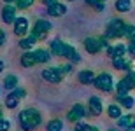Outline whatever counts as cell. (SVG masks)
<instances>
[{
	"instance_id": "cell-39",
	"label": "cell",
	"mask_w": 135,
	"mask_h": 131,
	"mask_svg": "<svg viewBox=\"0 0 135 131\" xmlns=\"http://www.w3.org/2000/svg\"><path fill=\"white\" fill-rule=\"evenodd\" d=\"M42 2H44V4H46V5H51V4H55L56 0H42Z\"/></svg>"
},
{
	"instance_id": "cell-14",
	"label": "cell",
	"mask_w": 135,
	"mask_h": 131,
	"mask_svg": "<svg viewBox=\"0 0 135 131\" xmlns=\"http://www.w3.org/2000/svg\"><path fill=\"white\" fill-rule=\"evenodd\" d=\"M95 72H91V70H81L79 74H77V79H79L81 84H93V81H95Z\"/></svg>"
},
{
	"instance_id": "cell-41",
	"label": "cell",
	"mask_w": 135,
	"mask_h": 131,
	"mask_svg": "<svg viewBox=\"0 0 135 131\" xmlns=\"http://www.w3.org/2000/svg\"><path fill=\"white\" fill-rule=\"evenodd\" d=\"M130 42H132V44H135V33H133V35L130 37Z\"/></svg>"
},
{
	"instance_id": "cell-43",
	"label": "cell",
	"mask_w": 135,
	"mask_h": 131,
	"mask_svg": "<svg viewBox=\"0 0 135 131\" xmlns=\"http://www.w3.org/2000/svg\"><path fill=\"white\" fill-rule=\"evenodd\" d=\"M4 116V108H2V105H0V117Z\"/></svg>"
},
{
	"instance_id": "cell-30",
	"label": "cell",
	"mask_w": 135,
	"mask_h": 131,
	"mask_svg": "<svg viewBox=\"0 0 135 131\" xmlns=\"http://www.w3.org/2000/svg\"><path fill=\"white\" fill-rule=\"evenodd\" d=\"M133 33H135V26H133V25H126V23H125V28H123V35L130 39Z\"/></svg>"
},
{
	"instance_id": "cell-47",
	"label": "cell",
	"mask_w": 135,
	"mask_h": 131,
	"mask_svg": "<svg viewBox=\"0 0 135 131\" xmlns=\"http://www.w3.org/2000/svg\"><path fill=\"white\" fill-rule=\"evenodd\" d=\"M74 131H77V129H74Z\"/></svg>"
},
{
	"instance_id": "cell-25",
	"label": "cell",
	"mask_w": 135,
	"mask_h": 131,
	"mask_svg": "<svg viewBox=\"0 0 135 131\" xmlns=\"http://www.w3.org/2000/svg\"><path fill=\"white\" fill-rule=\"evenodd\" d=\"M20 105V98L14 95V91L11 93V95H7V98H5V107L7 108H16V107Z\"/></svg>"
},
{
	"instance_id": "cell-6",
	"label": "cell",
	"mask_w": 135,
	"mask_h": 131,
	"mask_svg": "<svg viewBox=\"0 0 135 131\" xmlns=\"http://www.w3.org/2000/svg\"><path fill=\"white\" fill-rule=\"evenodd\" d=\"M86 116H88V110L84 108V105L75 103V105L69 110V114H67V119H69L70 122H77V121H83Z\"/></svg>"
},
{
	"instance_id": "cell-33",
	"label": "cell",
	"mask_w": 135,
	"mask_h": 131,
	"mask_svg": "<svg viewBox=\"0 0 135 131\" xmlns=\"http://www.w3.org/2000/svg\"><path fill=\"white\" fill-rule=\"evenodd\" d=\"M60 72L61 74H70V72H72V65H61Z\"/></svg>"
},
{
	"instance_id": "cell-10",
	"label": "cell",
	"mask_w": 135,
	"mask_h": 131,
	"mask_svg": "<svg viewBox=\"0 0 135 131\" xmlns=\"http://www.w3.org/2000/svg\"><path fill=\"white\" fill-rule=\"evenodd\" d=\"M84 49L90 53V54H98L102 51V40L98 37H88L84 40Z\"/></svg>"
},
{
	"instance_id": "cell-45",
	"label": "cell",
	"mask_w": 135,
	"mask_h": 131,
	"mask_svg": "<svg viewBox=\"0 0 135 131\" xmlns=\"http://www.w3.org/2000/svg\"><path fill=\"white\" fill-rule=\"evenodd\" d=\"M125 131H135V129H132V128H128V129H125Z\"/></svg>"
},
{
	"instance_id": "cell-42",
	"label": "cell",
	"mask_w": 135,
	"mask_h": 131,
	"mask_svg": "<svg viewBox=\"0 0 135 131\" xmlns=\"http://www.w3.org/2000/svg\"><path fill=\"white\" fill-rule=\"evenodd\" d=\"M5 4H12V2H16V0H4Z\"/></svg>"
},
{
	"instance_id": "cell-32",
	"label": "cell",
	"mask_w": 135,
	"mask_h": 131,
	"mask_svg": "<svg viewBox=\"0 0 135 131\" xmlns=\"http://www.w3.org/2000/svg\"><path fill=\"white\" fill-rule=\"evenodd\" d=\"M12 91H14V95L18 96L20 100H21V98H25V96H26V91L23 89V87H18V86H16V87H14V89H12Z\"/></svg>"
},
{
	"instance_id": "cell-9",
	"label": "cell",
	"mask_w": 135,
	"mask_h": 131,
	"mask_svg": "<svg viewBox=\"0 0 135 131\" xmlns=\"http://www.w3.org/2000/svg\"><path fill=\"white\" fill-rule=\"evenodd\" d=\"M16 11H18V7H16V5H12V4H5V7L2 9V21H4L5 25H11V23H14V19L18 18Z\"/></svg>"
},
{
	"instance_id": "cell-4",
	"label": "cell",
	"mask_w": 135,
	"mask_h": 131,
	"mask_svg": "<svg viewBox=\"0 0 135 131\" xmlns=\"http://www.w3.org/2000/svg\"><path fill=\"white\" fill-rule=\"evenodd\" d=\"M93 86H95L97 89L104 91V93H110V91L114 89V81H112L110 74H107V72H102V74H98V75L95 77Z\"/></svg>"
},
{
	"instance_id": "cell-5",
	"label": "cell",
	"mask_w": 135,
	"mask_h": 131,
	"mask_svg": "<svg viewBox=\"0 0 135 131\" xmlns=\"http://www.w3.org/2000/svg\"><path fill=\"white\" fill-rule=\"evenodd\" d=\"M58 56L69 60L70 63H79V61H81V54L74 49V45L65 44V42H63V45H61V51H60V54H58Z\"/></svg>"
},
{
	"instance_id": "cell-16",
	"label": "cell",
	"mask_w": 135,
	"mask_h": 131,
	"mask_svg": "<svg viewBox=\"0 0 135 131\" xmlns=\"http://www.w3.org/2000/svg\"><path fill=\"white\" fill-rule=\"evenodd\" d=\"M32 53H33V58H35L37 63H47L51 60V56H53L51 51H46V49H35Z\"/></svg>"
},
{
	"instance_id": "cell-28",
	"label": "cell",
	"mask_w": 135,
	"mask_h": 131,
	"mask_svg": "<svg viewBox=\"0 0 135 131\" xmlns=\"http://www.w3.org/2000/svg\"><path fill=\"white\" fill-rule=\"evenodd\" d=\"M33 2L35 0H16V7L18 9H21V11H25V9H28V7H32L33 5Z\"/></svg>"
},
{
	"instance_id": "cell-29",
	"label": "cell",
	"mask_w": 135,
	"mask_h": 131,
	"mask_svg": "<svg viewBox=\"0 0 135 131\" xmlns=\"http://www.w3.org/2000/svg\"><path fill=\"white\" fill-rule=\"evenodd\" d=\"M123 79H125V81L128 82V86H130L132 89H133V87H135V72L132 70V68H130V70H128V72H126V75L123 77Z\"/></svg>"
},
{
	"instance_id": "cell-26",
	"label": "cell",
	"mask_w": 135,
	"mask_h": 131,
	"mask_svg": "<svg viewBox=\"0 0 135 131\" xmlns=\"http://www.w3.org/2000/svg\"><path fill=\"white\" fill-rule=\"evenodd\" d=\"M18 86V77L16 75H5V79H4V87L5 89H14V87Z\"/></svg>"
},
{
	"instance_id": "cell-8",
	"label": "cell",
	"mask_w": 135,
	"mask_h": 131,
	"mask_svg": "<svg viewBox=\"0 0 135 131\" xmlns=\"http://www.w3.org/2000/svg\"><path fill=\"white\" fill-rule=\"evenodd\" d=\"M104 110V103L98 96H90V100H88V114L93 117H98Z\"/></svg>"
},
{
	"instance_id": "cell-21",
	"label": "cell",
	"mask_w": 135,
	"mask_h": 131,
	"mask_svg": "<svg viewBox=\"0 0 135 131\" xmlns=\"http://www.w3.org/2000/svg\"><path fill=\"white\" fill-rule=\"evenodd\" d=\"M132 5H133L132 0H116L114 7L118 12H128V11H132Z\"/></svg>"
},
{
	"instance_id": "cell-18",
	"label": "cell",
	"mask_w": 135,
	"mask_h": 131,
	"mask_svg": "<svg viewBox=\"0 0 135 131\" xmlns=\"http://www.w3.org/2000/svg\"><path fill=\"white\" fill-rule=\"evenodd\" d=\"M114 89H116V98H119V96H125V95H128L132 91V87L128 86V82L125 81V79H121L118 84L114 86Z\"/></svg>"
},
{
	"instance_id": "cell-17",
	"label": "cell",
	"mask_w": 135,
	"mask_h": 131,
	"mask_svg": "<svg viewBox=\"0 0 135 131\" xmlns=\"http://www.w3.org/2000/svg\"><path fill=\"white\" fill-rule=\"evenodd\" d=\"M107 53H109L110 58H114V56H125L126 54V45L119 44V42H118V44H112L109 49H107Z\"/></svg>"
},
{
	"instance_id": "cell-46",
	"label": "cell",
	"mask_w": 135,
	"mask_h": 131,
	"mask_svg": "<svg viewBox=\"0 0 135 131\" xmlns=\"http://www.w3.org/2000/svg\"><path fill=\"white\" fill-rule=\"evenodd\" d=\"M67 2H74V0H67Z\"/></svg>"
},
{
	"instance_id": "cell-12",
	"label": "cell",
	"mask_w": 135,
	"mask_h": 131,
	"mask_svg": "<svg viewBox=\"0 0 135 131\" xmlns=\"http://www.w3.org/2000/svg\"><path fill=\"white\" fill-rule=\"evenodd\" d=\"M65 12H67V5L61 4V2H58V0H56L55 4L47 5V14L53 16V18H56V16H63Z\"/></svg>"
},
{
	"instance_id": "cell-37",
	"label": "cell",
	"mask_w": 135,
	"mask_h": 131,
	"mask_svg": "<svg viewBox=\"0 0 135 131\" xmlns=\"http://www.w3.org/2000/svg\"><path fill=\"white\" fill-rule=\"evenodd\" d=\"M83 131H100V129H98L97 126H90V124H86V126H84V129H83Z\"/></svg>"
},
{
	"instance_id": "cell-27",
	"label": "cell",
	"mask_w": 135,
	"mask_h": 131,
	"mask_svg": "<svg viewBox=\"0 0 135 131\" xmlns=\"http://www.w3.org/2000/svg\"><path fill=\"white\" fill-rule=\"evenodd\" d=\"M61 45H63V42H61L60 39H56V40H53V42H51V45H49L51 54L58 56V54H60V51H61Z\"/></svg>"
},
{
	"instance_id": "cell-38",
	"label": "cell",
	"mask_w": 135,
	"mask_h": 131,
	"mask_svg": "<svg viewBox=\"0 0 135 131\" xmlns=\"http://www.w3.org/2000/svg\"><path fill=\"white\" fill-rule=\"evenodd\" d=\"M98 2H100V0H86V4H88V5H91V7H95V5L98 4Z\"/></svg>"
},
{
	"instance_id": "cell-35",
	"label": "cell",
	"mask_w": 135,
	"mask_h": 131,
	"mask_svg": "<svg viewBox=\"0 0 135 131\" xmlns=\"http://www.w3.org/2000/svg\"><path fill=\"white\" fill-rule=\"evenodd\" d=\"M93 9H95V11H98V12H102V11L105 9V4H104V0H100V2H98V4H97L95 7H93Z\"/></svg>"
},
{
	"instance_id": "cell-31",
	"label": "cell",
	"mask_w": 135,
	"mask_h": 131,
	"mask_svg": "<svg viewBox=\"0 0 135 131\" xmlns=\"http://www.w3.org/2000/svg\"><path fill=\"white\" fill-rule=\"evenodd\" d=\"M11 129V121L5 117H0V131H9Z\"/></svg>"
},
{
	"instance_id": "cell-44",
	"label": "cell",
	"mask_w": 135,
	"mask_h": 131,
	"mask_svg": "<svg viewBox=\"0 0 135 131\" xmlns=\"http://www.w3.org/2000/svg\"><path fill=\"white\" fill-rule=\"evenodd\" d=\"M109 131H119V129H118V128H110Z\"/></svg>"
},
{
	"instance_id": "cell-22",
	"label": "cell",
	"mask_w": 135,
	"mask_h": 131,
	"mask_svg": "<svg viewBox=\"0 0 135 131\" xmlns=\"http://www.w3.org/2000/svg\"><path fill=\"white\" fill-rule=\"evenodd\" d=\"M21 65L25 66V68H30V66H33L35 63H37V61H35V58H33V53H32V51H26L25 54L21 56Z\"/></svg>"
},
{
	"instance_id": "cell-13",
	"label": "cell",
	"mask_w": 135,
	"mask_h": 131,
	"mask_svg": "<svg viewBox=\"0 0 135 131\" xmlns=\"http://www.w3.org/2000/svg\"><path fill=\"white\" fill-rule=\"evenodd\" d=\"M112 66H114L116 70H130L132 68V63L130 60H126L125 56H114L112 58Z\"/></svg>"
},
{
	"instance_id": "cell-24",
	"label": "cell",
	"mask_w": 135,
	"mask_h": 131,
	"mask_svg": "<svg viewBox=\"0 0 135 131\" xmlns=\"http://www.w3.org/2000/svg\"><path fill=\"white\" fill-rule=\"evenodd\" d=\"M63 129V121L61 119H51L46 124V131H61Z\"/></svg>"
},
{
	"instance_id": "cell-1",
	"label": "cell",
	"mask_w": 135,
	"mask_h": 131,
	"mask_svg": "<svg viewBox=\"0 0 135 131\" xmlns=\"http://www.w3.org/2000/svg\"><path fill=\"white\" fill-rule=\"evenodd\" d=\"M18 121H20V126L23 131H33L35 128H39L42 124V116L35 108H26V110L20 112Z\"/></svg>"
},
{
	"instance_id": "cell-11",
	"label": "cell",
	"mask_w": 135,
	"mask_h": 131,
	"mask_svg": "<svg viewBox=\"0 0 135 131\" xmlns=\"http://www.w3.org/2000/svg\"><path fill=\"white\" fill-rule=\"evenodd\" d=\"M12 25H14V33L18 37H23V35L28 33V19H26V18H23V16L16 18Z\"/></svg>"
},
{
	"instance_id": "cell-48",
	"label": "cell",
	"mask_w": 135,
	"mask_h": 131,
	"mask_svg": "<svg viewBox=\"0 0 135 131\" xmlns=\"http://www.w3.org/2000/svg\"><path fill=\"white\" fill-rule=\"evenodd\" d=\"M104 2H105V0H104Z\"/></svg>"
},
{
	"instance_id": "cell-20",
	"label": "cell",
	"mask_w": 135,
	"mask_h": 131,
	"mask_svg": "<svg viewBox=\"0 0 135 131\" xmlns=\"http://www.w3.org/2000/svg\"><path fill=\"white\" fill-rule=\"evenodd\" d=\"M116 101L119 103L123 108H133V105H135V98L133 96H130V95H125V96H119V98H116Z\"/></svg>"
},
{
	"instance_id": "cell-2",
	"label": "cell",
	"mask_w": 135,
	"mask_h": 131,
	"mask_svg": "<svg viewBox=\"0 0 135 131\" xmlns=\"http://www.w3.org/2000/svg\"><path fill=\"white\" fill-rule=\"evenodd\" d=\"M123 28H125V23H123V19L116 18V19H112V21L109 23V25H107L104 37H107L109 40H114V39L125 37V35H123Z\"/></svg>"
},
{
	"instance_id": "cell-15",
	"label": "cell",
	"mask_w": 135,
	"mask_h": 131,
	"mask_svg": "<svg viewBox=\"0 0 135 131\" xmlns=\"http://www.w3.org/2000/svg\"><path fill=\"white\" fill-rule=\"evenodd\" d=\"M118 126L123 128V129H128V128H132V129H135V116H121L119 119H118Z\"/></svg>"
},
{
	"instance_id": "cell-3",
	"label": "cell",
	"mask_w": 135,
	"mask_h": 131,
	"mask_svg": "<svg viewBox=\"0 0 135 131\" xmlns=\"http://www.w3.org/2000/svg\"><path fill=\"white\" fill-rule=\"evenodd\" d=\"M53 28V25H51L47 19H37L33 23V28H32V37H35L37 40H44L46 37H47V33H49V30Z\"/></svg>"
},
{
	"instance_id": "cell-36",
	"label": "cell",
	"mask_w": 135,
	"mask_h": 131,
	"mask_svg": "<svg viewBox=\"0 0 135 131\" xmlns=\"http://www.w3.org/2000/svg\"><path fill=\"white\" fill-rule=\"evenodd\" d=\"M5 40H7V37H5V32L0 30V45H4V44H5Z\"/></svg>"
},
{
	"instance_id": "cell-40",
	"label": "cell",
	"mask_w": 135,
	"mask_h": 131,
	"mask_svg": "<svg viewBox=\"0 0 135 131\" xmlns=\"http://www.w3.org/2000/svg\"><path fill=\"white\" fill-rule=\"evenodd\" d=\"M4 68H5V65H4V61L0 60V72H4Z\"/></svg>"
},
{
	"instance_id": "cell-7",
	"label": "cell",
	"mask_w": 135,
	"mask_h": 131,
	"mask_svg": "<svg viewBox=\"0 0 135 131\" xmlns=\"http://www.w3.org/2000/svg\"><path fill=\"white\" fill-rule=\"evenodd\" d=\"M40 75H42V79H44V81L51 82V84H58V82L61 81V77H63V74L60 72V68L49 66V68H44V70L40 72Z\"/></svg>"
},
{
	"instance_id": "cell-34",
	"label": "cell",
	"mask_w": 135,
	"mask_h": 131,
	"mask_svg": "<svg viewBox=\"0 0 135 131\" xmlns=\"http://www.w3.org/2000/svg\"><path fill=\"white\" fill-rule=\"evenodd\" d=\"M126 53H128L130 56H135V44H132V42H130V44L126 45Z\"/></svg>"
},
{
	"instance_id": "cell-23",
	"label": "cell",
	"mask_w": 135,
	"mask_h": 131,
	"mask_svg": "<svg viewBox=\"0 0 135 131\" xmlns=\"http://www.w3.org/2000/svg\"><path fill=\"white\" fill-rule=\"evenodd\" d=\"M35 42H37V39L35 37H25V39H21L20 40V47L23 51H30V49H33V45H35Z\"/></svg>"
},
{
	"instance_id": "cell-19",
	"label": "cell",
	"mask_w": 135,
	"mask_h": 131,
	"mask_svg": "<svg viewBox=\"0 0 135 131\" xmlns=\"http://www.w3.org/2000/svg\"><path fill=\"white\" fill-rule=\"evenodd\" d=\"M121 108H123V107H121L119 103H112V105L107 107V116H109L110 119H116V121H118V119H119V117L123 116Z\"/></svg>"
}]
</instances>
